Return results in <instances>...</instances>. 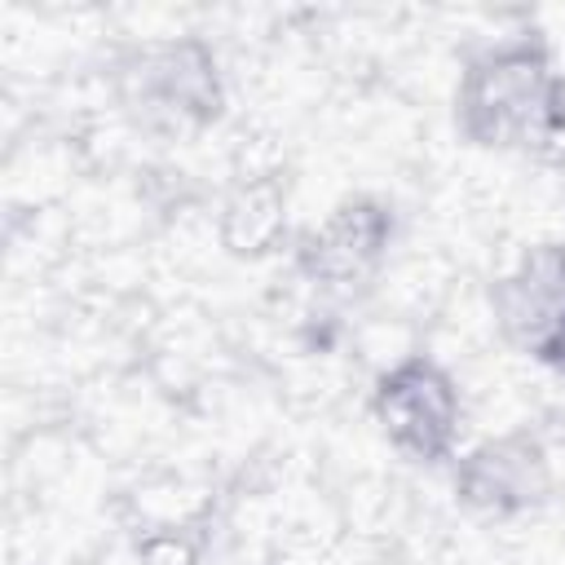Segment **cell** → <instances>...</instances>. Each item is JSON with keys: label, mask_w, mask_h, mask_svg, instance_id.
I'll return each mask as SVG.
<instances>
[{"label": "cell", "mask_w": 565, "mask_h": 565, "mask_svg": "<svg viewBox=\"0 0 565 565\" xmlns=\"http://www.w3.org/2000/svg\"><path fill=\"white\" fill-rule=\"evenodd\" d=\"M371 419L397 455L415 463H446L463 428V397L437 358L406 353L380 371L371 388Z\"/></svg>", "instance_id": "obj_3"}, {"label": "cell", "mask_w": 565, "mask_h": 565, "mask_svg": "<svg viewBox=\"0 0 565 565\" xmlns=\"http://www.w3.org/2000/svg\"><path fill=\"white\" fill-rule=\"evenodd\" d=\"M552 163H556V181H561V194H565V150H556Z\"/></svg>", "instance_id": "obj_10"}, {"label": "cell", "mask_w": 565, "mask_h": 565, "mask_svg": "<svg viewBox=\"0 0 565 565\" xmlns=\"http://www.w3.org/2000/svg\"><path fill=\"white\" fill-rule=\"evenodd\" d=\"M490 313L512 349L539 358V349L565 322V238L525 247L512 269L494 278Z\"/></svg>", "instance_id": "obj_6"}, {"label": "cell", "mask_w": 565, "mask_h": 565, "mask_svg": "<svg viewBox=\"0 0 565 565\" xmlns=\"http://www.w3.org/2000/svg\"><path fill=\"white\" fill-rule=\"evenodd\" d=\"M119 97L150 128H207L225 110L216 49L199 35L141 44L119 62Z\"/></svg>", "instance_id": "obj_2"}, {"label": "cell", "mask_w": 565, "mask_h": 565, "mask_svg": "<svg viewBox=\"0 0 565 565\" xmlns=\"http://www.w3.org/2000/svg\"><path fill=\"white\" fill-rule=\"evenodd\" d=\"M565 75L543 35L499 40L468 57L455 88V124L481 150L547 154L561 141Z\"/></svg>", "instance_id": "obj_1"}, {"label": "cell", "mask_w": 565, "mask_h": 565, "mask_svg": "<svg viewBox=\"0 0 565 565\" xmlns=\"http://www.w3.org/2000/svg\"><path fill=\"white\" fill-rule=\"evenodd\" d=\"M393 207L375 194H353L335 203L318 225H309L296 243V269L327 287V291H349L375 278L393 247Z\"/></svg>", "instance_id": "obj_5"}, {"label": "cell", "mask_w": 565, "mask_h": 565, "mask_svg": "<svg viewBox=\"0 0 565 565\" xmlns=\"http://www.w3.org/2000/svg\"><path fill=\"white\" fill-rule=\"evenodd\" d=\"M534 362H543L547 371H556V375H565V322L552 331V340L539 349V358Z\"/></svg>", "instance_id": "obj_9"}, {"label": "cell", "mask_w": 565, "mask_h": 565, "mask_svg": "<svg viewBox=\"0 0 565 565\" xmlns=\"http://www.w3.org/2000/svg\"><path fill=\"white\" fill-rule=\"evenodd\" d=\"M141 565H199V543L185 530H150L137 543Z\"/></svg>", "instance_id": "obj_8"}, {"label": "cell", "mask_w": 565, "mask_h": 565, "mask_svg": "<svg viewBox=\"0 0 565 565\" xmlns=\"http://www.w3.org/2000/svg\"><path fill=\"white\" fill-rule=\"evenodd\" d=\"M552 455L530 428L486 437L481 446L455 459V499L494 521L543 508L552 499Z\"/></svg>", "instance_id": "obj_4"}, {"label": "cell", "mask_w": 565, "mask_h": 565, "mask_svg": "<svg viewBox=\"0 0 565 565\" xmlns=\"http://www.w3.org/2000/svg\"><path fill=\"white\" fill-rule=\"evenodd\" d=\"M216 243L234 260H265L287 243V181L278 172L243 177L216 212Z\"/></svg>", "instance_id": "obj_7"}]
</instances>
